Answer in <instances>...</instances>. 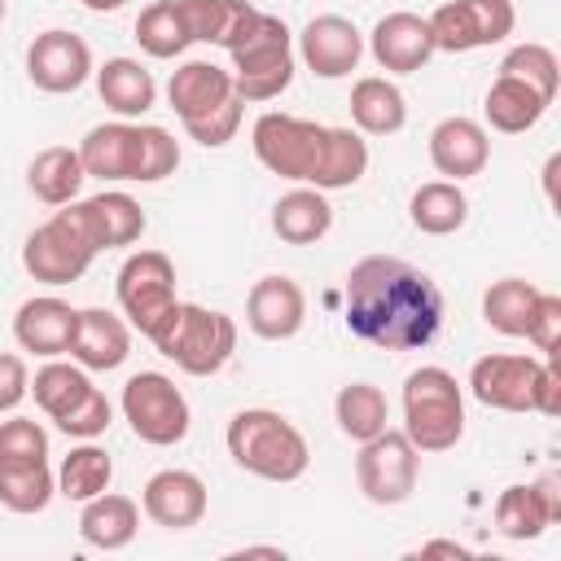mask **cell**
Segmentation results:
<instances>
[{"label":"cell","mask_w":561,"mask_h":561,"mask_svg":"<svg viewBox=\"0 0 561 561\" xmlns=\"http://www.w3.org/2000/svg\"><path fill=\"white\" fill-rule=\"evenodd\" d=\"M114 294H118V307H123L127 324L149 333L175 307V263L162 250H136L118 267Z\"/></svg>","instance_id":"4fadbf2b"},{"label":"cell","mask_w":561,"mask_h":561,"mask_svg":"<svg viewBox=\"0 0 561 561\" xmlns=\"http://www.w3.org/2000/svg\"><path fill=\"white\" fill-rule=\"evenodd\" d=\"M140 530V504L131 495H118V491H101L92 500H83V513H79V535L88 548L96 552H118L136 539Z\"/></svg>","instance_id":"cb8c5ba5"},{"label":"cell","mask_w":561,"mask_h":561,"mask_svg":"<svg viewBox=\"0 0 561 561\" xmlns=\"http://www.w3.org/2000/svg\"><path fill=\"white\" fill-rule=\"evenodd\" d=\"M469 390L495 412H561V373L552 359L543 364L535 355H482L469 368Z\"/></svg>","instance_id":"8992f818"},{"label":"cell","mask_w":561,"mask_h":561,"mask_svg":"<svg viewBox=\"0 0 561 561\" xmlns=\"http://www.w3.org/2000/svg\"><path fill=\"white\" fill-rule=\"evenodd\" d=\"M241 96H232V101H224V105H215L210 114H202V118H188L184 123V131L197 140V145H206V149H219V145H228L232 136H237V127H241Z\"/></svg>","instance_id":"b9f144b4"},{"label":"cell","mask_w":561,"mask_h":561,"mask_svg":"<svg viewBox=\"0 0 561 561\" xmlns=\"http://www.w3.org/2000/svg\"><path fill=\"white\" fill-rule=\"evenodd\" d=\"M403 434L412 438L416 451H451L465 438V394L460 381L438 368H412L403 381Z\"/></svg>","instance_id":"52a82bcc"},{"label":"cell","mask_w":561,"mask_h":561,"mask_svg":"<svg viewBox=\"0 0 561 561\" xmlns=\"http://www.w3.org/2000/svg\"><path fill=\"white\" fill-rule=\"evenodd\" d=\"M92 13H114V9H123V4H131V0H83Z\"/></svg>","instance_id":"7dc6e473"},{"label":"cell","mask_w":561,"mask_h":561,"mask_svg":"<svg viewBox=\"0 0 561 561\" xmlns=\"http://www.w3.org/2000/svg\"><path fill=\"white\" fill-rule=\"evenodd\" d=\"M224 443H228V456L263 482H298L311 465V447L302 430L272 408H241L228 421Z\"/></svg>","instance_id":"277c9868"},{"label":"cell","mask_w":561,"mask_h":561,"mask_svg":"<svg viewBox=\"0 0 561 561\" xmlns=\"http://www.w3.org/2000/svg\"><path fill=\"white\" fill-rule=\"evenodd\" d=\"M136 44L149 57H162V61L167 57H180L193 44V35H188V26L180 18V0H153V4H145L140 18H136Z\"/></svg>","instance_id":"d590c367"},{"label":"cell","mask_w":561,"mask_h":561,"mask_svg":"<svg viewBox=\"0 0 561 561\" xmlns=\"http://www.w3.org/2000/svg\"><path fill=\"white\" fill-rule=\"evenodd\" d=\"M307 320V294L289 276H263L245 294V324L263 342H289Z\"/></svg>","instance_id":"ac0fdd59"},{"label":"cell","mask_w":561,"mask_h":561,"mask_svg":"<svg viewBox=\"0 0 561 561\" xmlns=\"http://www.w3.org/2000/svg\"><path fill=\"white\" fill-rule=\"evenodd\" d=\"M333 228V206L320 188L311 184H298L289 188L285 197H276L272 206V232L289 245H316L324 232Z\"/></svg>","instance_id":"484cf974"},{"label":"cell","mask_w":561,"mask_h":561,"mask_svg":"<svg viewBox=\"0 0 561 561\" xmlns=\"http://www.w3.org/2000/svg\"><path fill=\"white\" fill-rule=\"evenodd\" d=\"M298 57H302V66H307L311 75H320V79H342V75H351V70L359 66V57H364V35H359V26H355L351 18H342V13H320V18H311V22L302 26V35H298Z\"/></svg>","instance_id":"9a60e30c"},{"label":"cell","mask_w":561,"mask_h":561,"mask_svg":"<svg viewBox=\"0 0 561 561\" xmlns=\"http://www.w3.org/2000/svg\"><path fill=\"white\" fill-rule=\"evenodd\" d=\"M259 9L250 0H180V18L193 35V44H219L232 48L241 31L250 26Z\"/></svg>","instance_id":"f546056e"},{"label":"cell","mask_w":561,"mask_h":561,"mask_svg":"<svg viewBox=\"0 0 561 561\" xmlns=\"http://www.w3.org/2000/svg\"><path fill=\"white\" fill-rule=\"evenodd\" d=\"M101 254L96 237H92V224L83 215V202H66L53 219H44L26 241H22V267L44 280V285H70L79 280L92 259Z\"/></svg>","instance_id":"9c48e42d"},{"label":"cell","mask_w":561,"mask_h":561,"mask_svg":"<svg viewBox=\"0 0 561 561\" xmlns=\"http://www.w3.org/2000/svg\"><path fill=\"white\" fill-rule=\"evenodd\" d=\"M79 158H83V171L96 180L158 184L175 175L180 145L167 127H153V123H101L79 140Z\"/></svg>","instance_id":"3957f363"},{"label":"cell","mask_w":561,"mask_h":561,"mask_svg":"<svg viewBox=\"0 0 561 561\" xmlns=\"http://www.w3.org/2000/svg\"><path fill=\"white\" fill-rule=\"evenodd\" d=\"M118 403H123V416H127L131 434L149 447H175V443H184V434L193 425L184 390L167 373H153V368L127 377Z\"/></svg>","instance_id":"30bf717a"},{"label":"cell","mask_w":561,"mask_h":561,"mask_svg":"<svg viewBox=\"0 0 561 561\" xmlns=\"http://www.w3.org/2000/svg\"><path fill=\"white\" fill-rule=\"evenodd\" d=\"M254 158L294 184H311L320 193L351 188L368 171V140L355 127H324L298 114H263L250 131Z\"/></svg>","instance_id":"7a4b0ae2"},{"label":"cell","mask_w":561,"mask_h":561,"mask_svg":"<svg viewBox=\"0 0 561 561\" xmlns=\"http://www.w3.org/2000/svg\"><path fill=\"white\" fill-rule=\"evenodd\" d=\"M88 390H92L88 373L79 364H66V359H48L35 373V381H31V394H35V403H39V412L48 421H57L61 412H70Z\"/></svg>","instance_id":"74e56055"},{"label":"cell","mask_w":561,"mask_h":561,"mask_svg":"<svg viewBox=\"0 0 561 561\" xmlns=\"http://www.w3.org/2000/svg\"><path fill=\"white\" fill-rule=\"evenodd\" d=\"M333 416H337V430H342L346 438L364 443V438H373V434L386 430V421H390V403H386V394H381L373 381H351V386L337 390V399H333Z\"/></svg>","instance_id":"e575fe53"},{"label":"cell","mask_w":561,"mask_h":561,"mask_svg":"<svg viewBox=\"0 0 561 561\" xmlns=\"http://www.w3.org/2000/svg\"><path fill=\"white\" fill-rule=\"evenodd\" d=\"M83 180H88L83 158H79V149H70V145H48V149H39V153L31 158V167H26V184H31V193H35L44 206H66V202H75L79 188H83Z\"/></svg>","instance_id":"f1b7e54d"},{"label":"cell","mask_w":561,"mask_h":561,"mask_svg":"<svg viewBox=\"0 0 561 561\" xmlns=\"http://www.w3.org/2000/svg\"><path fill=\"white\" fill-rule=\"evenodd\" d=\"M92 75H96L101 101H105L118 118H140V114H149L153 101H158V83H153V75H149L136 57H110V61L96 66Z\"/></svg>","instance_id":"d4e9b609"},{"label":"cell","mask_w":561,"mask_h":561,"mask_svg":"<svg viewBox=\"0 0 561 561\" xmlns=\"http://www.w3.org/2000/svg\"><path fill=\"white\" fill-rule=\"evenodd\" d=\"M430 35L438 53H473L513 35V0H447L430 18Z\"/></svg>","instance_id":"7c38bea8"},{"label":"cell","mask_w":561,"mask_h":561,"mask_svg":"<svg viewBox=\"0 0 561 561\" xmlns=\"http://www.w3.org/2000/svg\"><path fill=\"white\" fill-rule=\"evenodd\" d=\"M552 522H561V491H557V478H539V482H517V486H504L500 500H495V530L504 539H539Z\"/></svg>","instance_id":"e0dca14e"},{"label":"cell","mask_w":561,"mask_h":561,"mask_svg":"<svg viewBox=\"0 0 561 561\" xmlns=\"http://www.w3.org/2000/svg\"><path fill=\"white\" fill-rule=\"evenodd\" d=\"M83 215L92 224V237L101 250H118V245H131L140 241L145 232V210L136 197L110 188V193H96V197H83Z\"/></svg>","instance_id":"4dcf8cb0"},{"label":"cell","mask_w":561,"mask_h":561,"mask_svg":"<svg viewBox=\"0 0 561 561\" xmlns=\"http://www.w3.org/2000/svg\"><path fill=\"white\" fill-rule=\"evenodd\" d=\"M31 394V373L26 359L13 351H0V412H13Z\"/></svg>","instance_id":"ee69618b"},{"label":"cell","mask_w":561,"mask_h":561,"mask_svg":"<svg viewBox=\"0 0 561 561\" xmlns=\"http://www.w3.org/2000/svg\"><path fill=\"white\" fill-rule=\"evenodd\" d=\"M368 53L381 70L390 75H416L438 48H434V35H430V22L421 13H386L377 18V26L368 31Z\"/></svg>","instance_id":"2e32d148"},{"label":"cell","mask_w":561,"mask_h":561,"mask_svg":"<svg viewBox=\"0 0 561 561\" xmlns=\"http://www.w3.org/2000/svg\"><path fill=\"white\" fill-rule=\"evenodd\" d=\"M245 557H272V561H280L285 552L280 548H241V552H232V561H245Z\"/></svg>","instance_id":"bcb514c9"},{"label":"cell","mask_w":561,"mask_h":561,"mask_svg":"<svg viewBox=\"0 0 561 561\" xmlns=\"http://www.w3.org/2000/svg\"><path fill=\"white\" fill-rule=\"evenodd\" d=\"M110 482H114V460H110V451L96 447L92 438H83L79 447H70V456H66L61 469H57V495H66V500H75V504H83V500L110 491Z\"/></svg>","instance_id":"836d02e7"},{"label":"cell","mask_w":561,"mask_h":561,"mask_svg":"<svg viewBox=\"0 0 561 561\" xmlns=\"http://www.w3.org/2000/svg\"><path fill=\"white\" fill-rule=\"evenodd\" d=\"M48 460V434L31 416L0 421V465H39Z\"/></svg>","instance_id":"ab89813d"},{"label":"cell","mask_w":561,"mask_h":561,"mask_svg":"<svg viewBox=\"0 0 561 561\" xmlns=\"http://www.w3.org/2000/svg\"><path fill=\"white\" fill-rule=\"evenodd\" d=\"M232 70L215 66V61H184L180 70H171L167 79V105L180 114V123L210 114L215 105L232 101Z\"/></svg>","instance_id":"603a6c76"},{"label":"cell","mask_w":561,"mask_h":561,"mask_svg":"<svg viewBox=\"0 0 561 561\" xmlns=\"http://www.w3.org/2000/svg\"><path fill=\"white\" fill-rule=\"evenodd\" d=\"M180 373L188 377H215L232 351H237V320L224 311H210L202 302H180L145 333Z\"/></svg>","instance_id":"5b68a950"},{"label":"cell","mask_w":561,"mask_h":561,"mask_svg":"<svg viewBox=\"0 0 561 561\" xmlns=\"http://www.w3.org/2000/svg\"><path fill=\"white\" fill-rule=\"evenodd\" d=\"M408 215H412V228L425 232V237H447L456 228H465L469 219V197L460 193L456 180H430L412 193L408 202Z\"/></svg>","instance_id":"1f68e13d"},{"label":"cell","mask_w":561,"mask_h":561,"mask_svg":"<svg viewBox=\"0 0 561 561\" xmlns=\"http://www.w3.org/2000/svg\"><path fill=\"white\" fill-rule=\"evenodd\" d=\"M421 557H469V548L456 539H434V543H421Z\"/></svg>","instance_id":"f6af8a7d"},{"label":"cell","mask_w":561,"mask_h":561,"mask_svg":"<svg viewBox=\"0 0 561 561\" xmlns=\"http://www.w3.org/2000/svg\"><path fill=\"white\" fill-rule=\"evenodd\" d=\"M110 399H105V390H88L70 412H61L57 416V430L61 434H70V438H96V434H105L110 430Z\"/></svg>","instance_id":"60d3db41"},{"label":"cell","mask_w":561,"mask_h":561,"mask_svg":"<svg viewBox=\"0 0 561 561\" xmlns=\"http://www.w3.org/2000/svg\"><path fill=\"white\" fill-rule=\"evenodd\" d=\"M548 96L543 92H535L530 83H522V79H513V75H495V83L486 88V105H482V114H486V123L495 127V131H504V136H517V131H530L543 114H548Z\"/></svg>","instance_id":"83f0119b"},{"label":"cell","mask_w":561,"mask_h":561,"mask_svg":"<svg viewBox=\"0 0 561 561\" xmlns=\"http://www.w3.org/2000/svg\"><path fill=\"white\" fill-rule=\"evenodd\" d=\"M500 75H513V79L530 83L535 92H543L552 101L557 96V83H561V61H557V53L548 44H517L500 61Z\"/></svg>","instance_id":"f35d334b"},{"label":"cell","mask_w":561,"mask_h":561,"mask_svg":"<svg viewBox=\"0 0 561 561\" xmlns=\"http://www.w3.org/2000/svg\"><path fill=\"white\" fill-rule=\"evenodd\" d=\"M75 324H79V311L66 302V298H53V294H39V298H26L13 316V337L22 351L31 355H44V359H57L70 351V337H75Z\"/></svg>","instance_id":"44dd1931"},{"label":"cell","mask_w":561,"mask_h":561,"mask_svg":"<svg viewBox=\"0 0 561 561\" xmlns=\"http://www.w3.org/2000/svg\"><path fill=\"white\" fill-rule=\"evenodd\" d=\"M430 162L438 175L447 180H469V175H482L486 162H491V140H486V127L465 118V114H451L443 118L434 131H430Z\"/></svg>","instance_id":"ffe728a7"},{"label":"cell","mask_w":561,"mask_h":561,"mask_svg":"<svg viewBox=\"0 0 561 561\" xmlns=\"http://www.w3.org/2000/svg\"><path fill=\"white\" fill-rule=\"evenodd\" d=\"M140 508L153 526L188 530L206 517V482L188 469H158L140 491Z\"/></svg>","instance_id":"d6986e66"},{"label":"cell","mask_w":561,"mask_h":561,"mask_svg":"<svg viewBox=\"0 0 561 561\" xmlns=\"http://www.w3.org/2000/svg\"><path fill=\"white\" fill-rule=\"evenodd\" d=\"M539 294H543L539 285H530V280H522V276H504V280H495V285L482 294V320H486L495 333H504V337H526Z\"/></svg>","instance_id":"d6a6232c"},{"label":"cell","mask_w":561,"mask_h":561,"mask_svg":"<svg viewBox=\"0 0 561 561\" xmlns=\"http://www.w3.org/2000/svg\"><path fill=\"white\" fill-rule=\"evenodd\" d=\"M88 75H92V48L83 44V35L53 26V31L31 39V48H26V79L39 92H53V96L79 92L88 83Z\"/></svg>","instance_id":"5bb4252c"},{"label":"cell","mask_w":561,"mask_h":561,"mask_svg":"<svg viewBox=\"0 0 561 561\" xmlns=\"http://www.w3.org/2000/svg\"><path fill=\"white\" fill-rule=\"evenodd\" d=\"M346 329L381 351H421L443 329L438 285L394 254H368L346 272Z\"/></svg>","instance_id":"6da1fadb"},{"label":"cell","mask_w":561,"mask_h":561,"mask_svg":"<svg viewBox=\"0 0 561 561\" xmlns=\"http://www.w3.org/2000/svg\"><path fill=\"white\" fill-rule=\"evenodd\" d=\"M351 123L359 136H394L408 123L403 92L386 75H364L351 88Z\"/></svg>","instance_id":"4316f807"},{"label":"cell","mask_w":561,"mask_h":561,"mask_svg":"<svg viewBox=\"0 0 561 561\" xmlns=\"http://www.w3.org/2000/svg\"><path fill=\"white\" fill-rule=\"evenodd\" d=\"M57 495V473L39 465H0V504L9 513H44Z\"/></svg>","instance_id":"8d00e7d4"},{"label":"cell","mask_w":561,"mask_h":561,"mask_svg":"<svg viewBox=\"0 0 561 561\" xmlns=\"http://www.w3.org/2000/svg\"><path fill=\"white\" fill-rule=\"evenodd\" d=\"M232 92L241 101H272L294 83V35L276 13H254L241 39L228 48Z\"/></svg>","instance_id":"ba28073f"},{"label":"cell","mask_w":561,"mask_h":561,"mask_svg":"<svg viewBox=\"0 0 561 561\" xmlns=\"http://www.w3.org/2000/svg\"><path fill=\"white\" fill-rule=\"evenodd\" d=\"M131 355V324L105 307H83L75 337H70V359L92 373H110Z\"/></svg>","instance_id":"7402d4cb"},{"label":"cell","mask_w":561,"mask_h":561,"mask_svg":"<svg viewBox=\"0 0 561 561\" xmlns=\"http://www.w3.org/2000/svg\"><path fill=\"white\" fill-rule=\"evenodd\" d=\"M4 9H9V4H4V0H0V22H4Z\"/></svg>","instance_id":"c3c4849f"},{"label":"cell","mask_w":561,"mask_h":561,"mask_svg":"<svg viewBox=\"0 0 561 561\" xmlns=\"http://www.w3.org/2000/svg\"><path fill=\"white\" fill-rule=\"evenodd\" d=\"M526 342H535V351H543V355H557V342H561V298L557 294H548V289L539 294Z\"/></svg>","instance_id":"7bdbcfd3"},{"label":"cell","mask_w":561,"mask_h":561,"mask_svg":"<svg viewBox=\"0 0 561 561\" xmlns=\"http://www.w3.org/2000/svg\"><path fill=\"white\" fill-rule=\"evenodd\" d=\"M416 473H421V451L412 447V438L403 430H381L373 438L359 443L355 456V486L364 491L368 504L394 508L403 500H412L416 491Z\"/></svg>","instance_id":"8fae6325"}]
</instances>
